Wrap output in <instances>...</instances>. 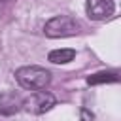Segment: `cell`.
I'll return each instance as SVG.
<instances>
[{
	"label": "cell",
	"instance_id": "obj_7",
	"mask_svg": "<svg viewBox=\"0 0 121 121\" xmlns=\"http://www.w3.org/2000/svg\"><path fill=\"white\" fill-rule=\"evenodd\" d=\"M74 57H76V49L64 47V49H53V51H49L47 60L53 62V64H66V62L74 60Z\"/></svg>",
	"mask_w": 121,
	"mask_h": 121
},
{
	"label": "cell",
	"instance_id": "obj_5",
	"mask_svg": "<svg viewBox=\"0 0 121 121\" xmlns=\"http://www.w3.org/2000/svg\"><path fill=\"white\" fill-rule=\"evenodd\" d=\"M23 96L15 91L0 93V113L2 115H13L23 110Z\"/></svg>",
	"mask_w": 121,
	"mask_h": 121
},
{
	"label": "cell",
	"instance_id": "obj_4",
	"mask_svg": "<svg viewBox=\"0 0 121 121\" xmlns=\"http://www.w3.org/2000/svg\"><path fill=\"white\" fill-rule=\"evenodd\" d=\"M87 17L93 21H102L113 15L115 11V2L113 0H87L85 4Z\"/></svg>",
	"mask_w": 121,
	"mask_h": 121
},
{
	"label": "cell",
	"instance_id": "obj_9",
	"mask_svg": "<svg viewBox=\"0 0 121 121\" xmlns=\"http://www.w3.org/2000/svg\"><path fill=\"white\" fill-rule=\"evenodd\" d=\"M2 2H8V0H2Z\"/></svg>",
	"mask_w": 121,
	"mask_h": 121
},
{
	"label": "cell",
	"instance_id": "obj_3",
	"mask_svg": "<svg viewBox=\"0 0 121 121\" xmlns=\"http://www.w3.org/2000/svg\"><path fill=\"white\" fill-rule=\"evenodd\" d=\"M55 104H57L55 95L42 89V91H34L30 96H26L23 100V110H26V112H30L34 115H42V113L49 112Z\"/></svg>",
	"mask_w": 121,
	"mask_h": 121
},
{
	"label": "cell",
	"instance_id": "obj_1",
	"mask_svg": "<svg viewBox=\"0 0 121 121\" xmlns=\"http://www.w3.org/2000/svg\"><path fill=\"white\" fill-rule=\"evenodd\" d=\"M15 79L17 83L26 89V91H42L51 83V72L43 66H21L15 70Z\"/></svg>",
	"mask_w": 121,
	"mask_h": 121
},
{
	"label": "cell",
	"instance_id": "obj_6",
	"mask_svg": "<svg viewBox=\"0 0 121 121\" xmlns=\"http://www.w3.org/2000/svg\"><path fill=\"white\" fill-rule=\"evenodd\" d=\"M119 72L117 70H102L96 74H91L87 78V85H100V83H117Z\"/></svg>",
	"mask_w": 121,
	"mask_h": 121
},
{
	"label": "cell",
	"instance_id": "obj_8",
	"mask_svg": "<svg viewBox=\"0 0 121 121\" xmlns=\"http://www.w3.org/2000/svg\"><path fill=\"white\" fill-rule=\"evenodd\" d=\"M93 119H95L93 112H89L87 108H81L79 110V121H93Z\"/></svg>",
	"mask_w": 121,
	"mask_h": 121
},
{
	"label": "cell",
	"instance_id": "obj_2",
	"mask_svg": "<svg viewBox=\"0 0 121 121\" xmlns=\"http://www.w3.org/2000/svg\"><path fill=\"white\" fill-rule=\"evenodd\" d=\"M81 30V23L70 15H55L43 25V34L47 38H68Z\"/></svg>",
	"mask_w": 121,
	"mask_h": 121
}]
</instances>
